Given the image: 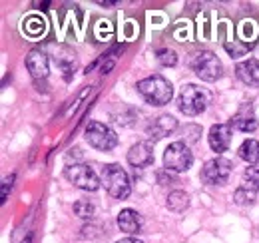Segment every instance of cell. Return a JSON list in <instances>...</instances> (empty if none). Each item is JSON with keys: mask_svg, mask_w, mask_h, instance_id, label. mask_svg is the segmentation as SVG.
I'll return each mask as SVG.
<instances>
[{"mask_svg": "<svg viewBox=\"0 0 259 243\" xmlns=\"http://www.w3.org/2000/svg\"><path fill=\"white\" fill-rule=\"evenodd\" d=\"M136 88L144 96V100L152 106H165V104H169V100L174 96L171 84L160 74H154V76L140 80Z\"/></svg>", "mask_w": 259, "mask_h": 243, "instance_id": "obj_1", "label": "cell"}, {"mask_svg": "<svg viewBox=\"0 0 259 243\" xmlns=\"http://www.w3.org/2000/svg\"><path fill=\"white\" fill-rule=\"evenodd\" d=\"M102 185L116 199H126L130 195V191H132L128 174L118 164H108L102 170Z\"/></svg>", "mask_w": 259, "mask_h": 243, "instance_id": "obj_2", "label": "cell"}, {"mask_svg": "<svg viewBox=\"0 0 259 243\" xmlns=\"http://www.w3.org/2000/svg\"><path fill=\"white\" fill-rule=\"evenodd\" d=\"M84 136H86V142H88L94 150H98V152H110V150H114V148L118 146V136H116V132H114L110 126L102 124V122H90V124L86 126Z\"/></svg>", "mask_w": 259, "mask_h": 243, "instance_id": "obj_3", "label": "cell"}, {"mask_svg": "<svg viewBox=\"0 0 259 243\" xmlns=\"http://www.w3.org/2000/svg\"><path fill=\"white\" fill-rule=\"evenodd\" d=\"M194 164V153L184 142H174L163 152V166L167 172H188Z\"/></svg>", "mask_w": 259, "mask_h": 243, "instance_id": "obj_4", "label": "cell"}, {"mask_svg": "<svg viewBox=\"0 0 259 243\" xmlns=\"http://www.w3.org/2000/svg\"><path fill=\"white\" fill-rule=\"evenodd\" d=\"M207 106V94L197 88L195 84H186L182 92H180V98H178V108L182 114L186 116H197L205 110Z\"/></svg>", "mask_w": 259, "mask_h": 243, "instance_id": "obj_5", "label": "cell"}, {"mask_svg": "<svg viewBox=\"0 0 259 243\" xmlns=\"http://www.w3.org/2000/svg\"><path fill=\"white\" fill-rule=\"evenodd\" d=\"M64 174L68 178V182L74 183L76 187H80L84 191H96L98 187L102 185V180H98L96 172L90 166H84V164L68 166Z\"/></svg>", "mask_w": 259, "mask_h": 243, "instance_id": "obj_6", "label": "cell"}, {"mask_svg": "<svg viewBox=\"0 0 259 243\" xmlns=\"http://www.w3.org/2000/svg\"><path fill=\"white\" fill-rule=\"evenodd\" d=\"M194 70H195V74H197V78H201V80H205V82H215V80L222 76L224 66H222L220 58H218L213 52L203 50V52H199V54L195 56Z\"/></svg>", "mask_w": 259, "mask_h": 243, "instance_id": "obj_7", "label": "cell"}, {"mask_svg": "<svg viewBox=\"0 0 259 243\" xmlns=\"http://www.w3.org/2000/svg\"><path fill=\"white\" fill-rule=\"evenodd\" d=\"M231 161L226 157H213L201 168V180L209 185H224L231 176Z\"/></svg>", "mask_w": 259, "mask_h": 243, "instance_id": "obj_8", "label": "cell"}, {"mask_svg": "<svg viewBox=\"0 0 259 243\" xmlns=\"http://www.w3.org/2000/svg\"><path fill=\"white\" fill-rule=\"evenodd\" d=\"M229 126L235 128V130H239V132H243V134L255 132L259 128V122H257V118H255V114H253V106H251V104H243V106L237 110V114L231 118Z\"/></svg>", "mask_w": 259, "mask_h": 243, "instance_id": "obj_9", "label": "cell"}, {"mask_svg": "<svg viewBox=\"0 0 259 243\" xmlns=\"http://www.w3.org/2000/svg\"><path fill=\"white\" fill-rule=\"evenodd\" d=\"M176 128H178V120L174 116H169V114H163V116H158L154 122H150L146 134H148V138L152 142H158V140H162L165 136L174 134Z\"/></svg>", "mask_w": 259, "mask_h": 243, "instance_id": "obj_10", "label": "cell"}, {"mask_svg": "<svg viewBox=\"0 0 259 243\" xmlns=\"http://www.w3.org/2000/svg\"><path fill=\"white\" fill-rule=\"evenodd\" d=\"M207 140H209V148L213 152L224 153L229 148V144H231V126L229 124H215V126H211Z\"/></svg>", "mask_w": 259, "mask_h": 243, "instance_id": "obj_11", "label": "cell"}, {"mask_svg": "<svg viewBox=\"0 0 259 243\" xmlns=\"http://www.w3.org/2000/svg\"><path fill=\"white\" fill-rule=\"evenodd\" d=\"M128 161L134 168H148L154 161V148L150 142H138L130 148Z\"/></svg>", "mask_w": 259, "mask_h": 243, "instance_id": "obj_12", "label": "cell"}, {"mask_svg": "<svg viewBox=\"0 0 259 243\" xmlns=\"http://www.w3.org/2000/svg\"><path fill=\"white\" fill-rule=\"evenodd\" d=\"M26 68H28V72L32 74L34 80H44V78L48 76V70H50L48 56H46L42 50H32V52L26 56Z\"/></svg>", "mask_w": 259, "mask_h": 243, "instance_id": "obj_13", "label": "cell"}, {"mask_svg": "<svg viewBox=\"0 0 259 243\" xmlns=\"http://www.w3.org/2000/svg\"><path fill=\"white\" fill-rule=\"evenodd\" d=\"M235 74L237 78L247 84V86H259V60L257 58H247V60L239 62L235 66Z\"/></svg>", "mask_w": 259, "mask_h": 243, "instance_id": "obj_14", "label": "cell"}, {"mask_svg": "<svg viewBox=\"0 0 259 243\" xmlns=\"http://www.w3.org/2000/svg\"><path fill=\"white\" fill-rule=\"evenodd\" d=\"M118 227L130 235H138L142 231V217L136 210H122L118 213Z\"/></svg>", "mask_w": 259, "mask_h": 243, "instance_id": "obj_15", "label": "cell"}, {"mask_svg": "<svg viewBox=\"0 0 259 243\" xmlns=\"http://www.w3.org/2000/svg\"><path fill=\"white\" fill-rule=\"evenodd\" d=\"M237 155H239L243 161L251 164V166L259 164V142L257 140H245V142L239 146Z\"/></svg>", "mask_w": 259, "mask_h": 243, "instance_id": "obj_16", "label": "cell"}, {"mask_svg": "<svg viewBox=\"0 0 259 243\" xmlns=\"http://www.w3.org/2000/svg\"><path fill=\"white\" fill-rule=\"evenodd\" d=\"M167 210L174 213H182L188 210V206H190V197H188V193L186 191H171L169 195H167Z\"/></svg>", "mask_w": 259, "mask_h": 243, "instance_id": "obj_17", "label": "cell"}, {"mask_svg": "<svg viewBox=\"0 0 259 243\" xmlns=\"http://www.w3.org/2000/svg\"><path fill=\"white\" fill-rule=\"evenodd\" d=\"M255 193H257V191H253V189L241 185V187L235 189V193H233V201H235L237 206H249V204L255 201Z\"/></svg>", "mask_w": 259, "mask_h": 243, "instance_id": "obj_18", "label": "cell"}, {"mask_svg": "<svg viewBox=\"0 0 259 243\" xmlns=\"http://www.w3.org/2000/svg\"><path fill=\"white\" fill-rule=\"evenodd\" d=\"M243 187H249L253 191L259 189V168H247L243 172Z\"/></svg>", "mask_w": 259, "mask_h": 243, "instance_id": "obj_19", "label": "cell"}, {"mask_svg": "<svg viewBox=\"0 0 259 243\" xmlns=\"http://www.w3.org/2000/svg\"><path fill=\"white\" fill-rule=\"evenodd\" d=\"M156 58H158V62H160L162 66H165V68H169V66H176V64H178V54H176L174 50H169V48H162V50H158Z\"/></svg>", "mask_w": 259, "mask_h": 243, "instance_id": "obj_20", "label": "cell"}, {"mask_svg": "<svg viewBox=\"0 0 259 243\" xmlns=\"http://www.w3.org/2000/svg\"><path fill=\"white\" fill-rule=\"evenodd\" d=\"M74 213L78 215V217H82V219H92V215H94V206L90 204V201H76L74 204Z\"/></svg>", "mask_w": 259, "mask_h": 243, "instance_id": "obj_21", "label": "cell"}, {"mask_svg": "<svg viewBox=\"0 0 259 243\" xmlns=\"http://www.w3.org/2000/svg\"><path fill=\"white\" fill-rule=\"evenodd\" d=\"M26 32H28L30 36L42 34V32H44V20H42L40 16H30V18L26 20Z\"/></svg>", "mask_w": 259, "mask_h": 243, "instance_id": "obj_22", "label": "cell"}, {"mask_svg": "<svg viewBox=\"0 0 259 243\" xmlns=\"http://www.w3.org/2000/svg\"><path fill=\"white\" fill-rule=\"evenodd\" d=\"M12 182H14V176L4 178V182H2V204L8 199V191H10V187H12Z\"/></svg>", "mask_w": 259, "mask_h": 243, "instance_id": "obj_23", "label": "cell"}, {"mask_svg": "<svg viewBox=\"0 0 259 243\" xmlns=\"http://www.w3.org/2000/svg\"><path fill=\"white\" fill-rule=\"evenodd\" d=\"M112 66H114V60H110L108 64H104V66H102V74H108V72L112 70Z\"/></svg>", "mask_w": 259, "mask_h": 243, "instance_id": "obj_24", "label": "cell"}, {"mask_svg": "<svg viewBox=\"0 0 259 243\" xmlns=\"http://www.w3.org/2000/svg\"><path fill=\"white\" fill-rule=\"evenodd\" d=\"M116 243H144V241H140V239H136V237H124V239H120V241H116Z\"/></svg>", "mask_w": 259, "mask_h": 243, "instance_id": "obj_25", "label": "cell"}, {"mask_svg": "<svg viewBox=\"0 0 259 243\" xmlns=\"http://www.w3.org/2000/svg\"><path fill=\"white\" fill-rule=\"evenodd\" d=\"M98 4H102V6H112V4H116V2H110V0H98Z\"/></svg>", "mask_w": 259, "mask_h": 243, "instance_id": "obj_26", "label": "cell"}, {"mask_svg": "<svg viewBox=\"0 0 259 243\" xmlns=\"http://www.w3.org/2000/svg\"><path fill=\"white\" fill-rule=\"evenodd\" d=\"M22 243H32V237H26V239H22Z\"/></svg>", "mask_w": 259, "mask_h": 243, "instance_id": "obj_27", "label": "cell"}]
</instances>
